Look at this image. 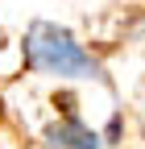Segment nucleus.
Returning a JSON list of instances; mask_svg holds the SVG:
<instances>
[{"label":"nucleus","mask_w":145,"mask_h":149,"mask_svg":"<svg viewBox=\"0 0 145 149\" xmlns=\"http://www.w3.org/2000/svg\"><path fill=\"white\" fill-rule=\"evenodd\" d=\"M25 66L38 74H54V79H104V66L91 50H83V42L70 29L54 21H33L25 29Z\"/></svg>","instance_id":"1"},{"label":"nucleus","mask_w":145,"mask_h":149,"mask_svg":"<svg viewBox=\"0 0 145 149\" xmlns=\"http://www.w3.org/2000/svg\"><path fill=\"white\" fill-rule=\"evenodd\" d=\"M46 141H50V149H104V137L96 128H87L75 112H66L62 120H54L46 128Z\"/></svg>","instance_id":"2"},{"label":"nucleus","mask_w":145,"mask_h":149,"mask_svg":"<svg viewBox=\"0 0 145 149\" xmlns=\"http://www.w3.org/2000/svg\"><path fill=\"white\" fill-rule=\"evenodd\" d=\"M104 137H108V141H116V137H120V116H112V124H108V133H104Z\"/></svg>","instance_id":"3"}]
</instances>
